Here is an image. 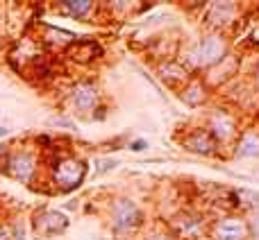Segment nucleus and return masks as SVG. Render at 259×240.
<instances>
[{
  "instance_id": "3",
  "label": "nucleus",
  "mask_w": 259,
  "mask_h": 240,
  "mask_svg": "<svg viewBox=\"0 0 259 240\" xmlns=\"http://www.w3.org/2000/svg\"><path fill=\"white\" fill-rule=\"evenodd\" d=\"M44 168V154L34 145H12L0 172L23 186H34L41 177Z\"/></svg>"
},
{
  "instance_id": "11",
  "label": "nucleus",
  "mask_w": 259,
  "mask_h": 240,
  "mask_svg": "<svg viewBox=\"0 0 259 240\" xmlns=\"http://www.w3.org/2000/svg\"><path fill=\"white\" fill-rule=\"evenodd\" d=\"M64 57L77 66H91L105 57V45L96 39H75L64 50Z\"/></svg>"
},
{
  "instance_id": "6",
  "label": "nucleus",
  "mask_w": 259,
  "mask_h": 240,
  "mask_svg": "<svg viewBox=\"0 0 259 240\" xmlns=\"http://www.w3.org/2000/svg\"><path fill=\"white\" fill-rule=\"evenodd\" d=\"M205 127L219 145H228L239 138V120L228 107H211L205 116Z\"/></svg>"
},
{
  "instance_id": "17",
  "label": "nucleus",
  "mask_w": 259,
  "mask_h": 240,
  "mask_svg": "<svg viewBox=\"0 0 259 240\" xmlns=\"http://www.w3.org/2000/svg\"><path fill=\"white\" fill-rule=\"evenodd\" d=\"M62 12L77 18V21H84V18L91 16V12H96V5L91 0H64Z\"/></svg>"
},
{
  "instance_id": "4",
  "label": "nucleus",
  "mask_w": 259,
  "mask_h": 240,
  "mask_svg": "<svg viewBox=\"0 0 259 240\" xmlns=\"http://www.w3.org/2000/svg\"><path fill=\"white\" fill-rule=\"evenodd\" d=\"M107 220L116 236H130L146 224V213L137 200L127 195H118L107 204Z\"/></svg>"
},
{
  "instance_id": "27",
  "label": "nucleus",
  "mask_w": 259,
  "mask_h": 240,
  "mask_svg": "<svg viewBox=\"0 0 259 240\" xmlns=\"http://www.w3.org/2000/svg\"><path fill=\"white\" fill-rule=\"evenodd\" d=\"M257 82H259V71H257Z\"/></svg>"
},
{
  "instance_id": "10",
  "label": "nucleus",
  "mask_w": 259,
  "mask_h": 240,
  "mask_svg": "<svg viewBox=\"0 0 259 240\" xmlns=\"http://www.w3.org/2000/svg\"><path fill=\"white\" fill-rule=\"evenodd\" d=\"M180 145L187 152L196 156H216L221 150V145L216 143V138L209 134V129L205 125H196V127H189L182 132V136L178 138Z\"/></svg>"
},
{
  "instance_id": "23",
  "label": "nucleus",
  "mask_w": 259,
  "mask_h": 240,
  "mask_svg": "<svg viewBox=\"0 0 259 240\" xmlns=\"http://www.w3.org/2000/svg\"><path fill=\"white\" fill-rule=\"evenodd\" d=\"M9 147H12V145H5V143H0V165H3V163H5V159H7Z\"/></svg>"
},
{
  "instance_id": "13",
  "label": "nucleus",
  "mask_w": 259,
  "mask_h": 240,
  "mask_svg": "<svg viewBox=\"0 0 259 240\" xmlns=\"http://www.w3.org/2000/svg\"><path fill=\"white\" fill-rule=\"evenodd\" d=\"M239 14V5L234 3H211L205 7V16H202V23H205L207 32H221L228 25H232L234 18Z\"/></svg>"
},
{
  "instance_id": "14",
  "label": "nucleus",
  "mask_w": 259,
  "mask_h": 240,
  "mask_svg": "<svg viewBox=\"0 0 259 240\" xmlns=\"http://www.w3.org/2000/svg\"><path fill=\"white\" fill-rule=\"evenodd\" d=\"M175 95H178L189 109H202V107H207L211 100V86L207 84L202 75H193Z\"/></svg>"
},
{
  "instance_id": "12",
  "label": "nucleus",
  "mask_w": 259,
  "mask_h": 240,
  "mask_svg": "<svg viewBox=\"0 0 259 240\" xmlns=\"http://www.w3.org/2000/svg\"><path fill=\"white\" fill-rule=\"evenodd\" d=\"M155 73L161 82H164L168 89H173L178 93L189 80H191V71L180 62V57H173V59H161V62H155Z\"/></svg>"
},
{
  "instance_id": "18",
  "label": "nucleus",
  "mask_w": 259,
  "mask_h": 240,
  "mask_svg": "<svg viewBox=\"0 0 259 240\" xmlns=\"http://www.w3.org/2000/svg\"><path fill=\"white\" fill-rule=\"evenodd\" d=\"M139 240H178V238L168 231V227H161V229H152V231L143 233Z\"/></svg>"
},
{
  "instance_id": "26",
  "label": "nucleus",
  "mask_w": 259,
  "mask_h": 240,
  "mask_svg": "<svg viewBox=\"0 0 259 240\" xmlns=\"http://www.w3.org/2000/svg\"><path fill=\"white\" fill-rule=\"evenodd\" d=\"M189 240H207V238H189Z\"/></svg>"
},
{
  "instance_id": "8",
  "label": "nucleus",
  "mask_w": 259,
  "mask_h": 240,
  "mask_svg": "<svg viewBox=\"0 0 259 240\" xmlns=\"http://www.w3.org/2000/svg\"><path fill=\"white\" fill-rule=\"evenodd\" d=\"M68 102L75 109L77 116L91 118L96 109L100 107V102H103V91L94 80H80L68 91Z\"/></svg>"
},
{
  "instance_id": "24",
  "label": "nucleus",
  "mask_w": 259,
  "mask_h": 240,
  "mask_svg": "<svg viewBox=\"0 0 259 240\" xmlns=\"http://www.w3.org/2000/svg\"><path fill=\"white\" fill-rule=\"evenodd\" d=\"M9 136V127L7 125H0V138H7Z\"/></svg>"
},
{
  "instance_id": "16",
  "label": "nucleus",
  "mask_w": 259,
  "mask_h": 240,
  "mask_svg": "<svg viewBox=\"0 0 259 240\" xmlns=\"http://www.w3.org/2000/svg\"><path fill=\"white\" fill-rule=\"evenodd\" d=\"M234 156H237V159H252V156H259V136L257 134H252V132L239 134Z\"/></svg>"
},
{
  "instance_id": "1",
  "label": "nucleus",
  "mask_w": 259,
  "mask_h": 240,
  "mask_svg": "<svg viewBox=\"0 0 259 240\" xmlns=\"http://www.w3.org/2000/svg\"><path fill=\"white\" fill-rule=\"evenodd\" d=\"M44 163L48 165V184L55 193L75 191L87 182L89 174V161L68 150H62L55 143L48 152H44Z\"/></svg>"
},
{
  "instance_id": "22",
  "label": "nucleus",
  "mask_w": 259,
  "mask_h": 240,
  "mask_svg": "<svg viewBox=\"0 0 259 240\" xmlns=\"http://www.w3.org/2000/svg\"><path fill=\"white\" fill-rule=\"evenodd\" d=\"M0 240H12V227L0 224Z\"/></svg>"
},
{
  "instance_id": "7",
  "label": "nucleus",
  "mask_w": 259,
  "mask_h": 240,
  "mask_svg": "<svg viewBox=\"0 0 259 240\" xmlns=\"http://www.w3.org/2000/svg\"><path fill=\"white\" fill-rule=\"evenodd\" d=\"M207 240H250V224L246 218L234 213H225L214 218L207 227Z\"/></svg>"
},
{
  "instance_id": "19",
  "label": "nucleus",
  "mask_w": 259,
  "mask_h": 240,
  "mask_svg": "<svg viewBox=\"0 0 259 240\" xmlns=\"http://www.w3.org/2000/svg\"><path fill=\"white\" fill-rule=\"evenodd\" d=\"M118 165H121V161L118 159H100L96 172H98V177H103V174H107V172H114Z\"/></svg>"
},
{
  "instance_id": "2",
  "label": "nucleus",
  "mask_w": 259,
  "mask_h": 240,
  "mask_svg": "<svg viewBox=\"0 0 259 240\" xmlns=\"http://www.w3.org/2000/svg\"><path fill=\"white\" fill-rule=\"evenodd\" d=\"M230 54V41L221 32H205L182 52L180 62L191 71V75H202L219 66Z\"/></svg>"
},
{
  "instance_id": "20",
  "label": "nucleus",
  "mask_w": 259,
  "mask_h": 240,
  "mask_svg": "<svg viewBox=\"0 0 259 240\" xmlns=\"http://www.w3.org/2000/svg\"><path fill=\"white\" fill-rule=\"evenodd\" d=\"M148 147H150V143H148L146 138H132V141L127 143V150H130V152H137V154L146 152Z\"/></svg>"
},
{
  "instance_id": "15",
  "label": "nucleus",
  "mask_w": 259,
  "mask_h": 240,
  "mask_svg": "<svg viewBox=\"0 0 259 240\" xmlns=\"http://www.w3.org/2000/svg\"><path fill=\"white\" fill-rule=\"evenodd\" d=\"M75 39H77V34H73V32L64 30V27L46 25V27H44V39H41V43H44V48H48V45H57V48L66 50Z\"/></svg>"
},
{
  "instance_id": "5",
  "label": "nucleus",
  "mask_w": 259,
  "mask_h": 240,
  "mask_svg": "<svg viewBox=\"0 0 259 240\" xmlns=\"http://www.w3.org/2000/svg\"><path fill=\"white\" fill-rule=\"evenodd\" d=\"M168 231L178 240H189V238H205L209 220L196 209H182L178 213L170 215L168 220Z\"/></svg>"
},
{
  "instance_id": "9",
  "label": "nucleus",
  "mask_w": 259,
  "mask_h": 240,
  "mask_svg": "<svg viewBox=\"0 0 259 240\" xmlns=\"http://www.w3.org/2000/svg\"><path fill=\"white\" fill-rule=\"evenodd\" d=\"M30 227L39 238H57L68 231L71 218L59 209H46L44 206V209L34 211V215L30 218Z\"/></svg>"
},
{
  "instance_id": "25",
  "label": "nucleus",
  "mask_w": 259,
  "mask_h": 240,
  "mask_svg": "<svg viewBox=\"0 0 259 240\" xmlns=\"http://www.w3.org/2000/svg\"><path fill=\"white\" fill-rule=\"evenodd\" d=\"M94 240H109V238H100V236H96Z\"/></svg>"
},
{
  "instance_id": "21",
  "label": "nucleus",
  "mask_w": 259,
  "mask_h": 240,
  "mask_svg": "<svg viewBox=\"0 0 259 240\" xmlns=\"http://www.w3.org/2000/svg\"><path fill=\"white\" fill-rule=\"evenodd\" d=\"M53 125H57V127H66V129H75V123H73L71 118H66V116L53 118Z\"/></svg>"
}]
</instances>
